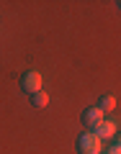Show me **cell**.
I'll return each instance as SVG.
<instances>
[{
    "label": "cell",
    "mask_w": 121,
    "mask_h": 154,
    "mask_svg": "<svg viewBox=\"0 0 121 154\" xmlns=\"http://www.w3.org/2000/svg\"><path fill=\"white\" fill-rule=\"evenodd\" d=\"M77 152L80 154H100L103 152V141L93 131H83L77 136Z\"/></svg>",
    "instance_id": "obj_1"
},
{
    "label": "cell",
    "mask_w": 121,
    "mask_h": 154,
    "mask_svg": "<svg viewBox=\"0 0 121 154\" xmlns=\"http://www.w3.org/2000/svg\"><path fill=\"white\" fill-rule=\"evenodd\" d=\"M21 88L26 90L28 95L39 93V90H41V75H39L36 69H28V72H23V77H21Z\"/></svg>",
    "instance_id": "obj_2"
},
{
    "label": "cell",
    "mask_w": 121,
    "mask_h": 154,
    "mask_svg": "<svg viewBox=\"0 0 121 154\" xmlns=\"http://www.w3.org/2000/svg\"><path fill=\"white\" fill-rule=\"evenodd\" d=\"M98 123H103V113L98 108H85L83 110V126L85 128H95Z\"/></svg>",
    "instance_id": "obj_3"
},
{
    "label": "cell",
    "mask_w": 121,
    "mask_h": 154,
    "mask_svg": "<svg viewBox=\"0 0 121 154\" xmlns=\"http://www.w3.org/2000/svg\"><path fill=\"white\" fill-rule=\"evenodd\" d=\"M93 134L103 141V139H113L116 136V123L113 121H103V123H98V126L93 128Z\"/></svg>",
    "instance_id": "obj_4"
},
{
    "label": "cell",
    "mask_w": 121,
    "mask_h": 154,
    "mask_svg": "<svg viewBox=\"0 0 121 154\" xmlns=\"http://www.w3.org/2000/svg\"><path fill=\"white\" fill-rule=\"evenodd\" d=\"M95 108H98L100 113H111V110L116 108V98H113V95H100V100H98Z\"/></svg>",
    "instance_id": "obj_5"
},
{
    "label": "cell",
    "mask_w": 121,
    "mask_h": 154,
    "mask_svg": "<svg viewBox=\"0 0 121 154\" xmlns=\"http://www.w3.org/2000/svg\"><path fill=\"white\" fill-rule=\"evenodd\" d=\"M31 105H33V108H46V105H49V95H46L44 90L33 93L31 95Z\"/></svg>",
    "instance_id": "obj_6"
},
{
    "label": "cell",
    "mask_w": 121,
    "mask_h": 154,
    "mask_svg": "<svg viewBox=\"0 0 121 154\" xmlns=\"http://www.w3.org/2000/svg\"><path fill=\"white\" fill-rule=\"evenodd\" d=\"M116 144H113V149H116V152H121V131H116Z\"/></svg>",
    "instance_id": "obj_7"
},
{
    "label": "cell",
    "mask_w": 121,
    "mask_h": 154,
    "mask_svg": "<svg viewBox=\"0 0 121 154\" xmlns=\"http://www.w3.org/2000/svg\"><path fill=\"white\" fill-rule=\"evenodd\" d=\"M100 154H121V152H116V149L111 146V149H103V152H100Z\"/></svg>",
    "instance_id": "obj_8"
},
{
    "label": "cell",
    "mask_w": 121,
    "mask_h": 154,
    "mask_svg": "<svg viewBox=\"0 0 121 154\" xmlns=\"http://www.w3.org/2000/svg\"><path fill=\"white\" fill-rule=\"evenodd\" d=\"M119 5H121V3H119Z\"/></svg>",
    "instance_id": "obj_9"
}]
</instances>
